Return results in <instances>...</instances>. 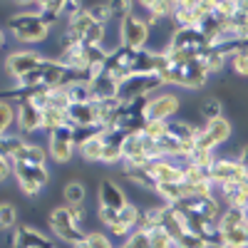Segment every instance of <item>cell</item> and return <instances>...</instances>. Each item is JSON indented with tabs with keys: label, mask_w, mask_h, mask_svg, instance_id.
<instances>
[{
	"label": "cell",
	"mask_w": 248,
	"mask_h": 248,
	"mask_svg": "<svg viewBox=\"0 0 248 248\" xmlns=\"http://www.w3.org/2000/svg\"><path fill=\"white\" fill-rule=\"evenodd\" d=\"M171 55V52H169ZM209 70L201 62V57H176L171 55V65L169 70L161 75V79L167 85H176V87H186V90H201L209 82Z\"/></svg>",
	"instance_id": "cell-1"
},
{
	"label": "cell",
	"mask_w": 248,
	"mask_h": 248,
	"mask_svg": "<svg viewBox=\"0 0 248 248\" xmlns=\"http://www.w3.org/2000/svg\"><path fill=\"white\" fill-rule=\"evenodd\" d=\"M5 30L17 40V43H25V45H35V43H43L50 35V25L40 17L37 10H17L5 20Z\"/></svg>",
	"instance_id": "cell-2"
},
{
	"label": "cell",
	"mask_w": 248,
	"mask_h": 248,
	"mask_svg": "<svg viewBox=\"0 0 248 248\" xmlns=\"http://www.w3.org/2000/svg\"><path fill=\"white\" fill-rule=\"evenodd\" d=\"M211 47V40L206 37L199 28H176L171 32L169 47L167 52L176 55V57H201L206 50Z\"/></svg>",
	"instance_id": "cell-3"
},
{
	"label": "cell",
	"mask_w": 248,
	"mask_h": 248,
	"mask_svg": "<svg viewBox=\"0 0 248 248\" xmlns=\"http://www.w3.org/2000/svg\"><path fill=\"white\" fill-rule=\"evenodd\" d=\"M149 23L144 15H137L134 10L119 20V45L129 50H147L149 43Z\"/></svg>",
	"instance_id": "cell-4"
},
{
	"label": "cell",
	"mask_w": 248,
	"mask_h": 248,
	"mask_svg": "<svg viewBox=\"0 0 248 248\" xmlns=\"http://www.w3.org/2000/svg\"><path fill=\"white\" fill-rule=\"evenodd\" d=\"M174 206V211L181 214L184 218H206V221H214V223H221V206L214 196H186L181 199L179 203H169Z\"/></svg>",
	"instance_id": "cell-5"
},
{
	"label": "cell",
	"mask_w": 248,
	"mask_h": 248,
	"mask_svg": "<svg viewBox=\"0 0 248 248\" xmlns=\"http://www.w3.org/2000/svg\"><path fill=\"white\" fill-rule=\"evenodd\" d=\"M67 32H72L79 43H85V45H105L107 25L99 23V20H94V17L90 15V10L85 8L82 13H77L75 17H70Z\"/></svg>",
	"instance_id": "cell-6"
},
{
	"label": "cell",
	"mask_w": 248,
	"mask_h": 248,
	"mask_svg": "<svg viewBox=\"0 0 248 248\" xmlns=\"http://www.w3.org/2000/svg\"><path fill=\"white\" fill-rule=\"evenodd\" d=\"M47 223H50V231H52L57 238L67 241V243H72V246H75L77 241L85 238V233L79 231V223H77L75 216H72L70 206H55V209L50 211V216H47Z\"/></svg>",
	"instance_id": "cell-7"
},
{
	"label": "cell",
	"mask_w": 248,
	"mask_h": 248,
	"mask_svg": "<svg viewBox=\"0 0 248 248\" xmlns=\"http://www.w3.org/2000/svg\"><path fill=\"white\" fill-rule=\"evenodd\" d=\"M164 85H167V82H164L159 75H132L124 82H119V99L132 102V99L149 97L152 92H156Z\"/></svg>",
	"instance_id": "cell-8"
},
{
	"label": "cell",
	"mask_w": 248,
	"mask_h": 248,
	"mask_svg": "<svg viewBox=\"0 0 248 248\" xmlns=\"http://www.w3.org/2000/svg\"><path fill=\"white\" fill-rule=\"evenodd\" d=\"M45 62V57L35 52V50H13L8 57H5V72L17 79V82H23L28 75H32L40 65Z\"/></svg>",
	"instance_id": "cell-9"
},
{
	"label": "cell",
	"mask_w": 248,
	"mask_h": 248,
	"mask_svg": "<svg viewBox=\"0 0 248 248\" xmlns=\"http://www.w3.org/2000/svg\"><path fill=\"white\" fill-rule=\"evenodd\" d=\"M15 181L20 186V191L28 196H37L47 186L50 171L47 167H30V164H15Z\"/></svg>",
	"instance_id": "cell-10"
},
{
	"label": "cell",
	"mask_w": 248,
	"mask_h": 248,
	"mask_svg": "<svg viewBox=\"0 0 248 248\" xmlns=\"http://www.w3.org/2000/svg\"><path fill=\"white\" fill-rule=\"evenodd\" d=\"M231 139V122L226 117H218L214 122H206V127L199 129L196 137V147L194 149H206V152H214L218 144L229 141Z\"/></svg>",
	"instance_id": "cell-11"
},
{
	"label": "cell",
	"mask_w": 248,
	"mask_h": 248,
	"mask_svg": "<svg viewBox=\"0 0 248 248\" xmlns=\"http://www.w3.org/2000/svg\"><path fill=\"white\" fill-rule=\"evenodd\" d=\"M75 147H77V139H75V127L65 124L55 132H50V141H47V152L50 156L57 161V164H65L72 159L75 154Z\"/></svg>",
	"instance_id": "cell-12"
},
{
	"label": "cell",
	"mask_w": 248,
	"mask_h": 248,
	"mask_svg": "<svg viewBox=\"0 0 248 248\" xmlns=\"http://www.w3.org/2000/svg\"><path fill=\"white\" fill-rule=\"evenodd\" d=\"M134 52H137V50H129V47H124V45H117L114 50H109L107 62H105V67H102V72L109 75V77H114L117 82H124L127 77H132Z\"/></svg>",
	"instance_id": "cell-13"
},
{
	"label": "cell",
	"mask_w": 248,
	"mask_h": 248,
	"mask_svg": "<svg viewBox=\"0 0 248 248\" xmlns=\"http://www.w3.org/2000/svg\"><path fill=\"white\" fill-rule=\"evenodd\" d=\"M211 179L216 186L221 184H248V169L238 159H216L211 167Z\"/></svg>",
	"instance_id": "cell-14"
},
{
	"label": "cell",
	"mask_w": 248,
	"mask_h": 248,
	"mask_svg": "<svg viewBox=\"0 0 248 248\" xmlns=\"http://www.w3.org/2000/svg\"><path fill=\"white\" fill-rule=\"evenodd\" d=\"M181 107V99L171 92H161L156 97H149L147 102V119H159V122H171L174 114Z\"/></svg>",
	"instance_id": "cell-15"
},
{
	"label": "cell",
	"mask_w": 248,
	"mask_h": 248,
	"mask_svg": "<svg viewBox=\"0 0 248 248\" xmlns=\"http://www.w3.org/2000/svg\"><path fill=\"white\" fill-rule=\"evenodd\" d=\"M127 203H129V201H127V194H124V189H122L114 179H102V181L97 184V206L122 211Z\"/></svg>",
	"instance_id": "cell-16"
},
{
	"label": "cell",
	"mask_w": 248,
	"mask_h": 248,
	"mask_svg": "<svg viewBox=\"0 0 248 248\" xmlns=\"http://www.w3.org/2000/svg\"><path fill=\"white\" fill-rule=\"evenodd\" d=\"M17 105V129L23 134H32L43 129V109H40L32 99H20Z\"/></svg>",
	"instance_id": "cell-17"
},
{
	"label": "cell",
	"mask_w": 248,
	"mask_h": 248,
	"mask_svg": "<svg viewBox=\"0 0 248 248\" xmlns=\"http://www.w3.org/2000/svg\"><path fill=\"white\" fill-rule=\"evenodd\" d=\"M67 124L79 132L97 129V105L94 102H82V105H70L67 109Z\"/></svg>",
	"instance_id": "cell-18"
},
{
	"label": "cell",
	"mask_w": 248,
	"mask_h": 248,
	"mask_svg": "<svg viewBox=\"0 0 248 248\" xmlns=\"http://www.w3.org/2000/svg\"><path fill=\"white\" fill-rule=\"evenodd\" d=\"M10 248H55V243L32 226H17L10 233Z\"/></svg>",
	"instance_id": "cell-19"
},
{
	"label": "cell",
	"mask_w": 248,
	"mask_h": 248,
	"mask_svg": "<svg viewBox=\"0 0 248 248\" xmlns=\"http://www.w3.org/2000/svg\"><path fill=\"white\" fill-rule=\"evenodd\" d=\"M129 134L119 129H102V141H105V152H102V164H119L124 161V141Z\"/></svg>",
	"instance_id": "cell-20"
},
{
	"label": "cell",
	"mask_w": 248,
	"mask_h": 248,
	"mask_svg": "<svg viewBox=\"0 0 248 248\" xmlns=\"http://www.w3.org/2000/svg\"><path fill=\"white\" fill-rule=\"evenodd\" d=\"M147 171L152 174V179L159 184H176V181H184V167H176L174 161L169 159H152L149 164H144Z\"/></svg>",
	"instance_id": "cell-21"
},
{
	"label": "cell",
	"mask_w": 248,
	"mask_h": 248,
	"mask_svg": "<svg viewBox=\"0 0 248 248\" xmlns=\"http://www.w3.org/2000/svg\"><path fill=\"white\" fill-rule=\"evenodd\" d=\"M90 92L94 102H105V99H114L119 97V82L105 72H97L90 77Z\"/></svg>",
	"instance_id": "cell-22"
},
{
	"label": "cell",
	"mask_w": 248,
	"mask_h": 248,
	"mask_svg": "<svg viewBox=\"0 0 248 248\" xmlns=\"http://www.w3.org/2000/svg\"><path fill=\"white\" fill-rule=\"evenodd\" d=\"M97 105V129H114L117 119L122 112V99H105V102H94Z\"/></svg>",
	"instance_id": "cell-23"
},
{
	"label": "cell",
	"mask_w": 248,
	"mask_h": 248,
	"mask_svg": "<svg viewBox=\"0 0 248 248\" xmlns=\"http://www.w3.org/2000/svg\"><path fill=\"white\" fill-rule=\"evenodd\" d=\"M218 191L229 209H248V184H221Z\"/></svg>",
	"instance_id": "cell-24"
},
{
	"label": "cell",
	"mask_w": 248,
	"mask_h": 248,
	"mask_svg": "<svg viewBox=\"0 0 248 248\" xmlns=\"http://www.w3.org/2000/svg\"><path fill=\"white\" fill-rule=\"evenodd\" d=\"M47 156L50 152H45L43 147H37V144H25L23 149H20L13 159L15 164H30V167H45L47 164Z\"/></svg>",
	"instance_id": "cell-25"
},
{
	"label": "cell",
	"mask_w": 248,
	"mask_h": 248,
	"mask_svg": "<svg viewBox=\"0 0 248 248\" xmlns=\"http://www.w3.org/2000/svg\"><path fill=\"white\" fill-rule=\"evenodd\" d=\"M156 196H161L167 203H179L181 199L191 196V186L186 181H176V184H159L156 186Z\"/></svg>",
	"instance_id": "cell-26"
},
{
	"label": "cell",
	"mask_w": 248,
	"mask_h": 248,
	"mask_svg": "<svg viewBox=\"0 0 248 248\" xmlns=\"http://www.w3.org/2000/svg\"><path fill=\"white\" fill-rule=\"evenodd\" d=\"M102 152H105V141H102V129L90 134L85 141L79 144V154L87 161H102Z\"/></svg>",
	"instance_id": "cell-27"
},
{
	"label": "cell",
	"mask_w": 248,
	"mask_h": 248,
	"mask_svg": "<svg viewBox=\"0 0 248 248\" xmlns=\"http://www.w3.org/2000/svg\"><path fill=\"white\" fill-rule=\"evenodd\" d=\"M124 167V176H127L132 184L141 186V189L156 191V181L152 179V174L147 171V167H134V164H122Z\"/></svg>",
	"instance_id": "cell-28"
},
{
	"label": "cell",
	"mask_w": 248,
	"mask_h": 248,
	"mask_svg": "<svg viewBox=\"0 0 248 248\" xmlns=\"http://www.w3.org/2000/svg\"><path fill=\"white\" fill-rule=\"evenodd\" d=\"M169 134L184 144H191V147H196V137H199V129L194 127V124L189 122H181V119H171L169 122Z\"/></svg>",
	"instance_id": "cell-29"
},
{
	"label": "cell",
	"mask_w": 248,
	"mask_h": 248,
	"mask_svg": "<svg viewBox=\"0 0 248 248\" xmlns=\"http://www.w3.org/2000/svg\"><path fill=\"white\" fill-rule=\"evenodd\" d=\"M141 8L149 13L147 15V23L149 25L161 23L164 17H171V13H174V3H141Z\"/></svg>",
	"instance_id": "cell-30"
},
{
	"label": "cell",
	"mask_w": 248,
	"mask_h": 248,
	"mask_svg": "<svg viewBox=\"0 0 248 248\" xmlns=\"http://www.w3.org/2000/svg\"><path fill=\"white\" fill-rule=\"evenodd\" d=\"M13 122L17 124V105L10 99L0 102V134H10Z\"/></svg>",
	"instance_id": "cell-31"
},
{
	"label": "cell",
	"mask_w": 248,
	"mask_h": 248,
	"mask_svg": "<svg viewBox=\"0 0 248 248\" xmlns=\"http://www.w3.org/2000/svg\"><path fill=\"white\" fill-rule=\"evenodd\" d=\"M25 147L23 134H0V156H15Z\"/></svg>",
	"instance_id": "cell-32"
},
{
	"label": "cell",
	"mask_w": 248,
	"mask_h": 248,
	"mask_svg": "<svg viewBox=\"0 0 248 248\" xmlns=\"http://www.w3.org/2000/svg\"><path fill=\"white\" fill-rule=\"evenodd\" d=\"M62 196H65V203L70 206V209H75V206H82V203H85V196H87L85 184L70 181V184L65 186V191H62Z\"/></svg>",
	"instance_id": "cell-33"
},
{
	"label": "cell",
	"mask_w": 248,
	"mask_h": 248,
	"mask_svg": "<svg viewBox=\"0 0 248 248\" xmlns=\"http://www.w3.org/2000/svg\"><path fill=\"white\" fill-rule=\"evenodd\" d=\"M139 221H141V211L137 209L134 203H127L119 211V223L117 226H124L127 231H134V229H139Z\"/></svg>",
	"instance_id": "cell-34"
},
{
	"label": "cell",
	"mask_w": 248,
	"mask_h": 248,
	"mask_svg": "<svg viewBox=\"0 0 248 248\" xmlns=\"http://www.w3.org/2000/svg\"><path fill=\"white\" fill-rule=\"evenodd\" d=\"M67 124V114L60 112V109H52V107H45L43 109V129L47 132H55L60 127H65Z\"/></svg>",
	"instance_id": "cell-35"
},
{
	"label": "cell",
	"mask_w": 248,
	"mask_h": 248,
	"mask_svg": "<svg viewBox=\"0 0 248 248\" xmlns=\"http://www.w3.org/2000/svg\"><path fill=\"white\" fill-rule=\"evenodd\" d=\"M201 62L206 65V70H209V75H218L221 70H223V65H226V57L221 55V52H216L214 47H209L203 55H201Z\"/></svg>",
	"instance_id": "cell-36"
},
{
	"label": "cell",
	"mask_w": 248,
	"mask_h": 248,
	"mask_svg": "<svg viewBox=\"0 0 248 248\" xmlns=\"http://www.w3.org/2000/svg\"><path fill=\"white\" fill-rule=\"evenodd\" d=\"M15 223H17V209L10 201L0 203V229H3V231H13Z\"/></svg>",
	"instance_id": "cell-37"
},
{
	"label": "cell",
	"mask_w": 248,
	"mask_h": 248,
	"mask_svg": "<svg viewBox=\"0 0 248 248\" xmlns=\"http://www.w3.org/2000/svg\"><path fill=\"white\" fill-rule=\"evenodd\" d=\"M122 248H152L149 231H147V229H134V231L129 233V238L124 241Z\"/></svg>",
	"instance_id": "cell-38"
},
{
	"label": "cell",
	"mask_w": 248,
	"mask_h": 248,
	"mask_svg": "<svg viewBox=\"0 0 248 248\" xmlns=\"http://www.w3.org/2000/svg\"><path fill=\"white\" fill-rule=\"evenodd\" d=\"M199 112L203 114L206 122H214V119L221 117V102H218L216 97H206L201 105H199Z\"/></svg>",
	"instance_id": "cell-39"
},
{
	"label": "cell",
	"mask_w": 248,
	"mask_h": 248,
	"mask_svg": "<svg viewBox=\"0 0 248 248\" xmlns=\"http://www.w3.org/2000/svg\"><path fill=\"white\" fill-rule=\"evenodd\" d=\"M189 164H196V167H201V169H211L214 167V161H216V156H214V152H206V149H194L191 152V156L186 159Z\"/></svg>",
	"instance_id": "cell-40"
},
{
	"label": "cell",
	"mask_w": 248,
	"mask_h": 248,
	"mask_svg": "<svg viewBox=\"0 0 248 248\" xmlns=\"http://www.w3.org/2000/svg\"><path fill=\"white\" fill-rule=\"evenodd\" d=\"M149 238H152V248H176V241L161 229H152Z\"/></svg>",
	"instance_id": "cell-41"
},
{
	"label": "cell",
	"mask_w": 248,
	"mask_h": 248,
	"mask_svg": "<svg viewBox=\"0 0 248 248\" xmlns=\"http://www.w3.org/2000/svg\"><path fill=\"white\" fill-rule=\"evenodd\" d=\"M176 248H211V246L206 243L201 236H196V233H191V231H186L184 236L176 238Z\"/></svg>",
	"instance_id": "cell-42"
},
{
	"label": "cell",
	"mask_w": 248,
	"mask_h": 248,
	"mask_svg": "<svg viewBox=\"0 0 248 248\" xmlns=\"http://www.w3.org/2000/svg\"><path fill=\"white\" fill-rule=\"evenodd\" d=\"M144 134L152 139H161L169 134V122H159V119H149L147 127H144Z\"/></svg>",
	"instance_id": "cell-43"
},
{
	"label": "cell",
	"mask_w": 248,
	"mask_h": 248,
	"mask_svg": "<svg viewBox=\"0 0 248 248\" xmlns=\"http://www.w3.org/2000/svg\"><path fill=\"white\" fill-rule=\"evenodd\" d=\"M231 70H233L238 77H248V50H238V52L231 57Z\"/></svg>",
	"instance_id": "cell-44"
},
{
	"label": "cell",
	"mask_w": 248,
	"mask_h": 248,
	"mask_svg": "<svg viewBox=\"0 0 248 248\" xmlns=\"http://www.w3.org/2000/svg\"><path fill=\"white\" fill-rule=\"evenodd\" d=\"M87 241H90L92 248H114L112 241H109L105 233H99V231H90V233H87Z\"/></svg>",
	"instance_id": "cell-45"
},
{
	"label": "cell",
	"mask_w": 248,
	"mask_h": 248,
	"mask_svg": "<svg viewBox=\"0 0 248 248\" xmlns=\"http://www.w3.org/2000/svg\"><path fill=\"white\" fill-rule=\"evenodd\" d=\"M15 174V159L13 156H0V179H8Z\"/></svg>",
	"instance_id": "cell-46"
},
{
	"label": "cell",
	"mask_w": 248,
	"mask_h": 248,
	"mask_svg": "<svg viewBox=\"0 0 248 248\" xmlns=\"http://www.w3.org/2000/svg\"><path fill=\"white\" fill-rule=\"evenodd\" d=\"M85 206H75V209H72V216H75V221L77 223H82V221H85Z\"/></svg>",
	"instance_id": "cell-47"
},
{
	"label": "cell",
	"mask_w": 248,
	"mask_h": 248,
	"mask_svg": "<svg viewBox=\"0 0 248 248\" xmlns=\"http://www.w3.org/2000/svg\"><path fill=\"white\" fill-rule=\"evenodd\" d=\"M238 161H241V164H243V167L248 169V144H246V147L241 149V154H238Z\"/></svg>",
	"instance_id": "cell-48"
},
{
	"label": "cell",
	"mask_w": 248,
	"mask_h": 248,
	"mask_svg": "<svg viewBox=\"0 0 248 248\" xmlns=\"http://www.w3.org/2000/svg\"><path fill=\"white\" fill-rule=\"evenodd\" d=\"M72 248H92V246H90V241H87V236H85L82 241H77V243H75Z\"/></svg>",
	"instance_id": "cell-49"
}]
</instances>
